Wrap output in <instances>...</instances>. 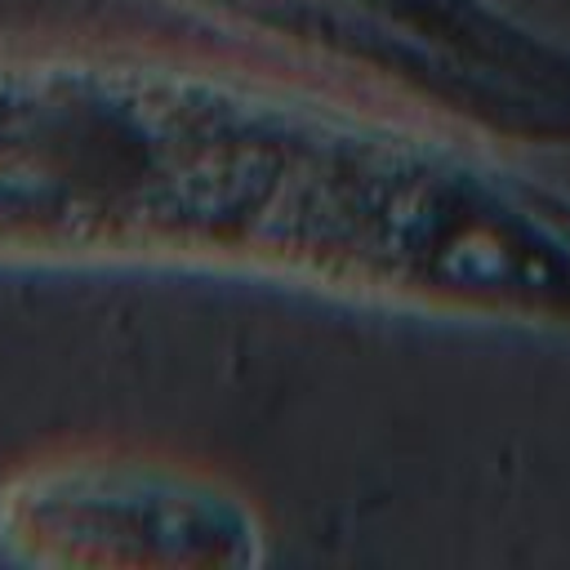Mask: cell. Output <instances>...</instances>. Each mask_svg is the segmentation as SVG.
<instances>
[{"mask_svg":"<svg viewBox=\"0 0 570 570\" xmlns=\"http://www.w3.org/2000/svg\"><path fill=\"white\" fill-rule=\"evenodd\" d=\"M258 503L218 472L134 450H53L0 476V561L18 570H254Z\"/></svg>","mask_w":570,"mask_h":570,"instance_id":"2","label":"cell"},{"mask_svg":"<svg viewBox=\"0 0 570 570\" xmlns=\"http://www.w3.org/2000/svg\"><path fill=\"white\" fill-rule=\"evenodd\" d=\"M236 49L508 151H570V36L508 0H156Z\"/></svg>","mask_w":570,"mask_h":570,"instance_id":"1","label":"cell"}]
</instances>
